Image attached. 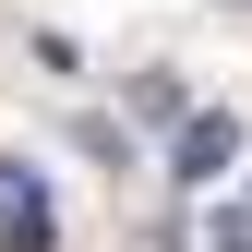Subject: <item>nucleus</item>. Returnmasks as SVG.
<instances>
[{
	"label": "nucleus",
	"instance_id": "7ed1b4c3",
	"mask_svg": "<svg viewBox=\"0 0 252 252\" xmlns=\"http://www.w3.org/2000/svg\"><path fill=\"white\" fill-rule=\"evenodd\" d=\"M204 252H252V228H240V216H216V228H204Z\"/></svg>",
	"mask_w": 252,
	"mask_h": 252
},
{
	"label": "nucleus",
	"instance_id": "f03ea898",
	"mask_svg": "<svg viewBox=\"0 0 252 252\" xmlns=\"http://www.w3.org/2000/svg\"><path fill=\"white\" fill-rule=\"evenodd\" d=\"M228 156H240V120H228V108H192V120H180V156H168V180H216Z\"/></svg>",
	"mask_w": 252,
	"mask_h": 252
},
{
	"label": "nucleus",
	"instance_id": "f257e3e1",
	"mask_svg": "<svg viewBox=\"0 0 252 252\" xmlns=\"http://www.w3.org/2000/svg\"><path fill=\"white\" fill-rule=\"evenodd\" d=\"M0 252H48V192L24 156H0Z\"/></svg>",
	"mask_w": 252,
	"mask_h": 252
}]
</instances>
